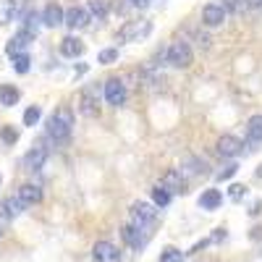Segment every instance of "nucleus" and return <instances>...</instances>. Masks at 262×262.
<instances>
[{
	"label": "nucleus",
	"mask_w": 262,
	"mask_h": 262,
	"mask_svg": "<svg viewBox=\"0 0 262 262\" xmlns=\"http://www.w3.org/2000/svg\"><path fill=\"white\" fill-rule=\"evenodd\" d=\"M74 131V113L71 107H58V111L48 118V137L55 139V142H63L69 139Z\"/></svg>",
	"instance_id": "nucleus-1"
},
{
	"label": "nucleus",
	"mask_w": 262,
	"mask_h": 262,
	"mask_svg": "<svg viewBox=\"0 0 262 262\" xmlns=\"http://www.w3.org/2000/svg\"><path fill=\"white\" fill-rule=\"evenodd\" d=\"M158 221V207L149 202H134L131 205V226L147 233V228Z\"/></svg>",
	"instance_id": "nucleus-2"
},
{
	"label": "nucleus",
	"mask_w": 262,
	"mask_h": 262,
	"mask_svg": "<svg viewBox=\"0 0 262 262\" xmlns=\"http://www.w3.org/2000/svg\"><path fill=\"white\" fill-rule=\"evenodd\" d=\"M165 58H168V63L173 66V69H189L191 60H194V53H191V48H189V42L176 39V42H170V45H168Z\"/></svg>",
	"instance_id": "nucleus-3"
},
{
	"label": "nucleus",
	"mask_w": 262,
	"mask_h": 262,
	"mask_svg": "<svg viewBox=\"0 0 262 262\" xmlns=\"http://www.w3.org/2000/svg\"><path fill=\"white\" fill-rule=\"evenodd\" d=\"M152 34V24L149 21H126V24L118 29V42H139L147 39Z\"/></svg>",
	"instance_id": "nucleus-4"
},
{
	"label": "nucleus",
	"mask_w": 262,
	"mask_h": 262,
	"mask_svg": "<svg viewBox=\"0 0 262 262\" xmlns=\"http://www.w3.org/2000/svg\"><path fill=\"white\" fill-rule=\"evenodd\" d=\"M215 149H217V155H221V158H238L244 152V142L238 137H233V134H223L221 139H217Z\"/></svg>",
	"instance_id": "nucleus-5"
},
{
	"label": "nucleus",
	"mask_w": 262,
	"mask_h": 262,
	"mask_svg": "<svg viewBox=\"0 0 262 262\" xmlns=\"http://www.w3.org/2000/svg\"><path fill=\"white\" fill-rule=\"evenodd\" d=\"M126 97H128V92H126V84L121 79H107L105 81V102L107 105L118 107V105L126 102Z\"/></svg>",
	"instance_id": "nucleus-6"
},
{
	"label": "nucleus",
	"mask_w": 262,
	"mask_h": 262,
	"mask_svg": "<svg viewBox=\"0 0 262 262\" xmlns=\"http://www.w3.org/2000/svg\"><path fill=\"white\" fill-rule=\"evenodd\" d=\"M158 186H163L170 196L173 194H181V191H186L184 186H186V179L181 176V170L179 168H170V170H165L163 176H160V184Z\"/></svg>",
	"instance_id": "nucleus-7"
},
{
	"label": "nucleus",
	"mask_w": 262,
	"mask_h": 262,
	"mask_svg": "<svg viewBox=\"0 0 262 262\" xmlns=\"http://www.w3.org/2000/svg\"><path fill=\"white\" fill-rule=\"evenodd\" d=\"M92 257L97 262H121V249L113 242H97L92 247Z\"/></svg>",
	"instance_id": "nucleus-8"
},
{
	"label": "nucleus",
	"mask_w": 262,
	"mask_h": 262,
	"mask_svg": "<svg viewBox=\"0 0 262 262\" xmlns=\"http://www.w3.org/2000/svg\"><path fill=\"white\" fill-rule=\"evenodd\" d=\"M63 24L69 27V29H84L86 24H90V11L81 8V6H74V8L66 11V16H63Z\"/></svg>",
	"instance_id": "nucleus-9"
},
{
	"label": "nucleus",
	"mask_w": 262,
	"mask_h": 262,
	"mask_svg": "<svg viewBox=\"0 0 262 262\" xmlns=\"http://www.w3.org/2000/svg\"><path fill=\"white\" fill-rule=\"evenodd\" d=\"M21 163H24V168L27 170H39L42 165H45L48 163V147H42V144H37V147H32L29 152H27V155H24V160H21Z\"/></svg>",
	"instance_id": "nucleus-10"
},
{
	"label": "nucleus",
	"mask_w": 262,
	"mask_h": 262,
	"mask_svg": "<svg viewBox=\"0 0 262 262\" xmlns=\"http://www.w3.org/2000/svg\"><path fill=\"white\" fill-rule=\"evenodd\" d=\"M226 11H223V6L221 3H207L205 8H202V21H205V27H221L223 21H226Z\"/></svg>",
	"instance_id": "nucleus-11"
},
{
	"label": "nucleus",
	"mask_w": 262,
	"mask_h": 262,
	"mask_svg": "<svg viewBox=\"0 0 262 262\" xmlns=\"http://www.w3.org/2000/svg\"><path fill=\"white\" fill-rule=\"evenodd\" d=\"M34 39V34H29V32H24L21 29L16 37H11L8 39V45H6V53L13 58V55H21V53H27V48H29V42Z\"/></svg>",
	"instance_id": "nucleus-12"
},
{
	"label": "nucleus",
	"mask_w": 262,
	"mask_h": 262,
	"mask_svg": "<svg viewBox=\"0 0 262 262\" xmlns=\"http://www.w3.org/2000/svg\"><path fill=\"white\" fill-rule=\"evenodd\" d=\"M63 16H66V11H63L58 3H50V6H45V11H42V24L50 27V29H55V27L63 24Z\"/></svg>",
	"instance_id": "nucleus-13"
},
{
	"label": "nucleus",
	"mask_w": 262,
	"mask_h": 262,
	"mask_svg": "<svg viewBox=\"0 0 262 262\" xmlns=\"http://www.w3.org/2000/svg\"><path fill=\"white\" fill-rule=\"evenodd\" d=\"M16 196H18V200L24 202L27 207H29V205H37V202H42V189H39L37 184H24V186H18Z\"/></svg>",
	"instance_id": "nucleus-14"
},
{
	"label": "nucleus",
	"mask_w": 262,
	"mask_h": 262,
	"mask_svg": "<svg viewBox=\"0 0 262 262\" xmlns=\"http://www.w3.org/2000/svg\"><path fill=\"white\" fill-rule=\"evenodd\" d=\"M144 231H139V228H134V226H123V231H121V236H123V242L131 247V249H142L144 244H147V236H142Z\"/></svg>",
	"instance_id": "nucleus-15"
},
{
	"label": "nucleus",
	"mask_w": 262,
	"mask_h": 262,
	"mask_svg": "<svg viewBox=\"0 0 262 262\" xmlns=\"http://www.w3.org/2000/svg\"><path fill=\"white\" fill-rule=\"evenodd\" d=\"M84 53V42L79 37H63L60 39V55L63 58H79Z\"/></svg>",
	"instance_id": "nucleus-16"
},
{
	"label": "nucleus",
	"mask_w": 262,
	"mask_h": 262,
	"mask_svg": "<svg viewBox=\"0 0 262 262\" xmlns=\"http://www.w3.org/2000/svg\"><path fill=\"white\" fill-rule=\"evenodd\" d=\"M221 205H223V194L217 191V189H207V191L200 194V207H202V210L212 212V210H217Z\"/></svg>",
	"instance_id": "nucleus-17"
},
{
	"label": "nucleus",
	"mask_w": 262,
	"mask_h": 262,
	"mask_svg": "<svg viewBox=\"0 0 262 262\" xmlns=\"http://www.w3.org/2000/svg\"><path fill=\"white\" fill-rule=\"evenodd\" d=\"M0 210H3L6 215H11V217H18L21 212L27 210V205L21 202L16 194H11V196H6V200H3V205H0Z\"/></svg>",
	"instance_id": "nucleus-18"
},
{
	"label": "nucleus",
	"mask_w": 262,
	"mask_h": 262,
	"mask_svg": "<svg viewBox=\"0 0 262 262\" xmlns=\"http://www.w3.org/2000/svg\"><path fill=\"white\" fill-rule=\"evenodd\" d=\"M21 100V92L16 90L13 84H3L0 86V105H6V107H13L16 102Z\"/></svg>",
	"instance_id": "nucleus-19"
},
{
	"label": "nucleus",
	"mask_w": 262,
	"mask_h": 262,
	"mask_svg": "<svg viewBox=\"0 0 262 262\" xmlns=\"http://www.w3.org/2000/svg\"><path fill=\"white\" fill-rule=\"evenodd\" d=\"M247 137H249V142H262V113H257L247 121Z\"/></svg>",
	"instance_id": "nucleus-20"
},
{
	"label": "nucleus",
	"mask_w": 262,
	"mask_h": 262,
	"mask_svg": "<svg viewBox=\"0 0 262 262\" xmlns=\"http://www.w3.org/2000/svg\"><path fill=\"white\" fill-rule=\"evenodd\" d=\"M179 170H181V176H184V179H186V176H196V173H205V163H202V160H196V158H189Z\"/></svg>",
	"instance_id": "nucleus-21"
},
{
	"label": "nucleus",
	"mask_w": 262,
	"mask_h": 262,
	"mask_svg": "<svg viewBox=\"0 0 262 262\" xmlns=\"http://www.w3.org/2000/svg\"><path fill=\"white\" fill-rule=\"evenodd\" d=\"M16 16V0H0V24H11Z\"/></svg>",
	"instance_id": "nucleus-22"
},
{
	"label": "nucleus",
	"mask_w": 262,
	"mask_h": 262,
	"mask_svg": "<svg viewBox=\"0 0 262 262\" xmlns=\"http://www.w3.org/2000/svg\"><path fill=\"white\" fill-rule=\"evenodd\" d=\"M79 113H81V116H90V118L97 116V100L84 92V95H81V105H79Z\"/></svg>",
	"instance_id": "nucleus-23"
},
{
	"label": "nucleus",
	"mask_w": 262,
	"mask_h": 262,
	"mask_svg": "<svg viewBox=\"0 0 262 262\" xmlns=\"http://www.w3.org/2000/svg\"><path fill=\"white\" fill-rule=\"evenodd\" d=\"M29 69H32V58H29V53L13 55V71H16V74H29Z\"/></svg>",
	"instance_id": "nucleus-24"
},
{
	"label": "nucleus",
	"mask_w": 262,
	"mask_h": 262,
	"mask_svg": "<svg viewBox=\"0 0 262 262\" xmlns=\"http://www.w3.org/2000/svg\"><path fill=\"white\" fill-rule=\"evenodd\" d=\"M160 262H184V252L176 247H165L160 252Z\"/></svg>",
	"instance_id": "nucleus-25"
},
{
	"label": "nucleus",
	"mask_w": 262,
	"mask_h": 262,
	"mask_svg": "<svg viewBox=\"0 0 262 262\" xmlns=\"http://www.w3.org/2000/svg\"><path fill=\"white\" fill-rule=\"evenodd\" d=\"M42 118V111H39V105H29L27 111H24V126H37Z\"/></svg>",
	"instance_id": "nucleus-26"
},
{
	"label": "nucleus",
	"mask_w": 262,
	"mask_h": 262,
	"mask_svg": "<svg viewBox=\"0 0 262 262\" xmlns=\"http://www.w3.org/2000/svg\"><path fill=\"white\" fill-rule=\"evenodd\" d=\"M170 202V194L163 189V186H155V189H152V205H155V207H165Z\"/></svg>",
	"instance_id": "nucleus-27"
},
{
	"label": "nucleus",
	"mask_w": 262,
	"mask_h": 262,
	"mask_svg": "<svg viewBox=\"0 0 262 262\" xmlns=\"http://www.w3.org/2000/svg\"><path fill=\"white\" fill-rule=\"evenodd\" d=\"M118 60V48H105V50H100V55H97V63H102V66H111V63H116Z\"/></svg>",
	"instance_id": "nucleus-28"
},
{
	"label": "nucleus",
	"mask_w": 262,
	"mask_h": 262,
	"mask_svg": "<svg viewBox=\"0 0 262 262\" xmlns=\"http://www.w3.org/2000/svg\"><path fill=\"white\" fill-rule=\"evenodd\" d=\"M90 13L97 18H105L107 16V0H90Z\"/></svg>",
	"instance_id": "nucleus-29"
},
{
	"label": "nucleus",
	"mask_w": 262,
	"mask_h": 262,
	"mask_svg": "<svg viewBox=\"0 0 262 262\" xmlns=\"http://www.w3.org/2000/svg\"><path fill=\"white\" fill-rule=\"evenodd\" d=\"M236 170H238V165H236V163L223 165L221 170H217V181H228V179H233V176H236Z\"/></svg>",
	"instance_id": "nucleus-30"
},
{
	"label": "nucleus",
	"mask_w": 262,
	"mask_h": 262,
	"mask_svg": "<svg viewBox=\"0 0 262 262\" xmlns=\"http://www.w3.org/2000/svg\"><path fill=\"white\" fill-rule=\"evenodd\" d=\"M244 194H247V186H242V184H231V189H228V196H231V200H242Z\"/></svg>",
	"instance_id": "nucleus-31"
},
{
	"label": "nucleus",
	"mask_w": 262,
	"mask_h": 262,
	"mask_svg": "<svg viewBox=\"0 0 262 262\" xmlns=\"http://www.w3.org/2000/svg\"><path fill=\"white\" fill-rule=\"evenodd\" d=\"M221 6H223V11H226V13H236L238 8H242V0H223Z\"/></svg>",
	"instance_id": "nucleus-32"
},
{
	"label": "nucleus",
	"mask_w": 262,
	"mask_h": 262,
	"mask_svg": "<svg viewBox=\"0 0 262 262\" xmlns=\"http://www.w3.org/2000/svg\"><path fill=\"white\" fill-rule=\"evenodd\" d=\"M11 221H13V217H11V215H6L3 210H0V236H6V231L11 228Z\"/></svg>",
	"instance_id": "nucleus-33"
},
{
	"label": "nucleus",
	"mask_w": 262,
	"mask_h": 262,
	"mask_svg": "<svg viewBox=\"0 0 262 262\" xmlns=\"http://www.w3.org/2000/svg\"><path fill=\"white\" fill-rule=\"evenodd\" d=\"M0 137H3V142H8V144H13V142L18 139V134H16V131H13L11 126H6L3 131H0Z\"/></svg>",
	"instance_id": "nucleus-34"
},
{
	"label": "nucleus",
	"mask_w": 262,
	"mask_h": 262,
	"mask_svg": "<svg viewBox=\"0 0 262 262\" xmlns=\"http://www.w3.org/2000/svg\"><path fill=\"white\" fill-rule=\"evenodd\" d=\"M128 6H131V8H139V11H144V8L149 6V0H128Z\"/></svg>",
	"instance_id": "nucleus-35"
},
{
	"label": "nucleus",
	"mask_w": 262,
	"mask_h": 262,
	"mask_svg": "<svg viewBox=\"0 0 262 262\" xmlns=\"http://www.w3.org/2000/svg\"><path fill=\"white\" fill-rule=\"evenodd\" d=\"M86 69H90V66H86V63H79L74 74H76V76H84V74H86Z\"/></svg>",
	"instance_id": "nucleus-36"
},
{
	"label": "nucleus",
	"mask_w": 262,
	"mask_h": 262,
	"mask_svg": "<svg viewBox=\"0 0 262 262\" xmlns=\"http://www.w3.org/2000/svg\"><path fill=\"white\" fill-rule=\"evenodd\" d=\"M244 6H249V8H259V6H262V0H244Z\"/></svg>",
	"instance_id": "nucleus-37"
},
{
	"label": "nucleus",
	"mask_w": 262,
	"mask_h": 262,
	"mask_svg": "<svg viewBox=\"0 0 262 262\" xmlns=\"http://www.w3.org/2000/svg\"><path fill=\"white\" fill-rule=\"evenodd\" d=\"M0 184H3V173H0Z\"/></svg>",
	"instance_id": "nucleus-38"
}]
</instances>
